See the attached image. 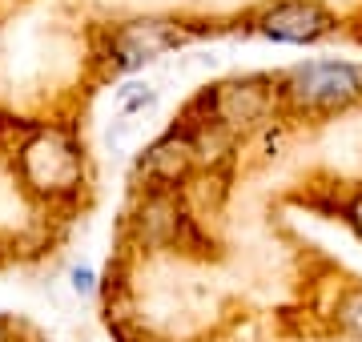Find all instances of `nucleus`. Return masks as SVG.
Segmentation results:
<instances>
[{
	"label": "nucleus",
	"instance_id": "nucleus-1",
	"mask_svg": "<svg viewBox=\"0 0 362 342\" xmlns=\"http://www.w3.org/2000/svg\"><path fill=\"white\" fill-rule=\"evenodd\" d=\"M274 109H282V85L270 73H246V77H226L218 85H206L194 101L185 105L181 121H209L230 129L233 137L246 129H262L274 121Z\"/></svg>",
	"mask_w": 362,
	"mask_h": 342
},
{
	"label": "nucleus",
	"instance_id": "nucleus-2",
	"mask_svg": "<svg viewBox=\"0 0 362 342\" xmlns=\"http://www.w3.org/2000/svg\"><path fill=\"white\" fill-rule=\"evenodd\" d=\"M16 173L37 198L69 201L85 185V153L61 125H33V133L16 145Z\"/></svg>",
	"mask_w": 362,
	"mask_h": 342
},
{
	"label": "nucleus",
	"instance_id": "nucleus-3",
	"mask_svg": "<svg viewBox=\"0 0 362 342\" xmlns=\"http://www.w3.org/2000/svg\"><path fill=\"white\" fill-rule=\"evenodd\" d=\"M282 109L294 117H326L346 113L362 101V65L358 61H302L278 73Z\"/></svg>",
	"mask_w": 362,
	"mask_h": 342
},
{
	"label": "nucleus",
	"instance_id": "nucleus-4",
	"mask_svg": "<svg viewBox=\"0 0 362 342\" xmlns=\"http://www.w3.org/2000/svg\"><path fill=\"white\" fill-rule=\"evenodd\" d=\"M189 40H194V28L177 16H129L105 33L101 57L113 65V73H137V69L185 49Z\"/></svg>",
	"mask_w": 362,
	"mask_h": 342
},
{
	"label": "nucleus",
	"instance_id": "nucleus-5",
	"mask_svg": "<svg viewBox=\"0 0 362 342\" xmlns=\"http://www.w3.org/2000/svg\"><path fill=\"white\" fill-rule=\"evenodd\" d=\"M250 28L274 45H322L338 33V16L322 0H266L250 16Z\"/></svg>",
	"mask_w": 362,
	"mask_h": 342
},
{
	"label": "nucleus",
	"instance_id": "nucleus-6",
	"mask_svg": "<svg viewBox=\"0 0 362 342\" xmlns=\"http://www.w3.org/2000/svg\"><path fill=\"white\" fill-rule=\"evenodd\" d=\"M197 170H202V158H197L194 133L185 125L165 129L137 161V173L145 177L141 189H149V185H157V189H185Z\"/></svg>",
	"mask_w": 362,
	"mask_h": 342
},
{
	"label": "nucleus",
	"instance_id": "nucleus-7",
	"mask_svg": "<svg viewBox=\"0 0 362 342\" xmlns=\"http://www.w3.org/2000/svg\"><path fill=\"white\" fill-rule=\"evenodd\" d=\"M338 318H342V330H346L350 338L362 342V286H354V290L342 294V302H338Z\"/></svg>",
	"mask_w": 362,
	"mask_h": 342
},
{
	"label": "nucleus",
	"instance_id": "nucleus-8",
	"mask_svg": "<svg viewBox=\"0 0 362 342\" xmlns=\"http://www.w3.org/2000/svg\"><path fill=\"white\" fill-rule=\"evenodd\" d=\"M73 290H77V294H93V270L77 266V270H73Z\"/></svg>",
	"mask_w": 362,
	"mask_h": 342
},
{
	"label": "nucleus",
	"instance_id": "nucleus-9",
	"mask_svg": "<svg viewBox=\"0 0 362 342\" xmlns=\"http://www.w3.org/2000/svg\"><path fill=\"white\" fill-rule=\"evenodd\" d=\"M346 222H350V230H354V234L362 237V194L346 206Z\"/></svg>",
	"mask_w": 362,
	"mask_h": 342
},
{
	"label": "nucleus",
	"instance_id": "nucleus-10",
	"mask_svg": "<svg viewBox=\"0 0 362 342\" xmlns=\"http://www.w3.org/2000/svg\"><path fill=\"white\" fill-rule=\"evenodd\" d=\"M0 338H4V322H0Z\"/></svg>",
	"mask_w": 362,
	"mask_h": 342
}]
</instances>
